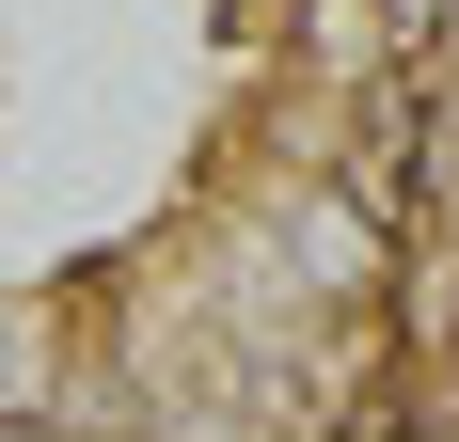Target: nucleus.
Here are the masks:
<instances>
[{
  "mask_svg": "<svg viewBox=\"0 0 459 442\" xmlns=\"http://www.w3.org/2000/svg\"><path fill=\"white\" fill-rule=\"evenodd\" d=\"M48 379H64V316L0 285V427H16V411H48Z\"/></svg>",
  "mask_w": 459,
  "mask_h": 442,
  "instance_id": "obj_1",
  "label": "nucleus"
}]
</instances>
